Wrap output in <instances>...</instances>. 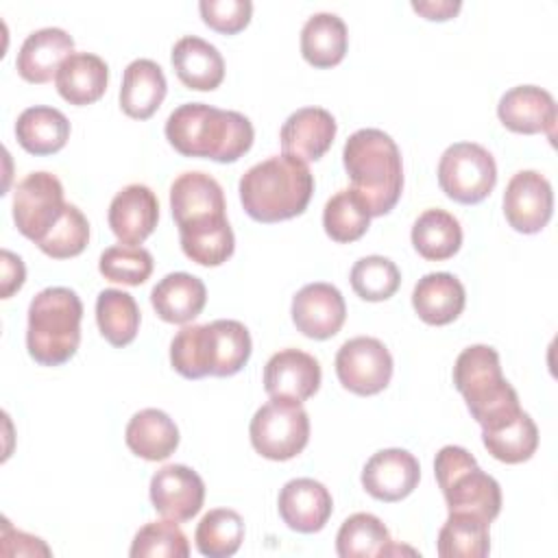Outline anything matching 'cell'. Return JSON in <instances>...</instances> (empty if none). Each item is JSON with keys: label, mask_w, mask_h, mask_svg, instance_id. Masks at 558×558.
<instances>
[{"label": "cell", "mask_w": 558, "mask_h": 558, "mask_svg": "<svg viewBox=\"0 0 558 558\" xmlns=\"http://www.w3.org/2000/svg\"><path fill=\"white\" fill-rule=\"evenodd\" d=\"M166 137L185 157H207L233 163L253 146V124L238 111L205 102L179 105L166 120Z\"/></svg>", "instance_id": "obj_1"}, {"label": "cell", "mask_w": 558, "mask_h": 558, "mask_svg": "<svg viewBox=\"0 0 558 558\" xmlns=\"http://www.w3.org/2000/svg\"><path fill=\"white\" fill-rule=\"evenodd\" d=\"M244 211L257 222H279L305 211L314 194V174L307 163L275 155L251 166L240 179Z\"/></svg>", "instance_id": "obj_2"}, {"label": "cell", "mask_w": 558, "mask_h": 558, "mask_svg": "<svg viewBox=\"0 0 558 558\" xmlns=\"http://www.w3.org/2000/svg\"><path fill=\"white\" fill-rule=\"evenodd\" d=\"M351 190L364 201L371 216L388 214L403 190L401 150L381 129L355 131L342 148Z\"/></svg>", "instance_id": "obj_3"}, {"label": "cell", "mask_w": 558, "mask_h": 558, "mask_svg": "<svg viewBox=\"0 0 558 558\" xmlns=\"http://www.w3.org/2000/svg\"><path fill=\"white\" fill-rule=\"evenodd\" d=\"M83 303L63 286H52L33 296L28 305L26 349L41 366L65 364L81 344Z\"/></svg>", "instance_id": "obj_4"}, {"label": "cell", "mask_w": 558, "mask_h": 558, "mask_svg": "<svg viewBox=\"0 0 558 558\" xmlns=\"http://www.w3.org/2000/svg\"><path fill=\"white\" fill-rule=\"evenodd\" d=\"M453 384L482 429L521 412L519 395L501 373L499 353L488 344H471L458 355Z\"/></svg>", "instance_id": "obj_5"}, {"label": "cell", "mask_w": 558, "mask_h": 558, "mask_svg": "<svg viewBox=\"0 0 558 558\" xmlns=\"http://www.w3.org/2000/svg\"><path fill=\"white\" fill-rule=\"evenodd\" d=\"M434 475L449 512H471L486 521L501 510V488L495 477L477 466V460L458 445H445L434 460Z\"/></svg>", "instance_id": "obj_6"}, {"label": "cell", "mask_w": 558, "mask_h": 558, "mask_svg": "<svg viewBox=\"0 0 558 558\" xmlns=\"http://www.w3.org/2000/svg\"><path fill=\"white\" fill-rule=\"evenodd\" d=\"M248 434L259 456L283 462L305 449L310 440V416L296 401L270 399L253 414Z\"/></svg>", "instance_id": "obj_7"}, {"label": "cell", "mask_w": 558, "mask_h": 558, "mask_svg": "<svg viewBox=\"0 0 558 558\" xmlns=\"http://www.w3.org/2000/svg\"><path fill=\"white\" fill-rule=\"evenodd\" d=\"M438 183L451 201L475 205L484 201L497 183L495 159L475 142H456L440 155Z\"/></svg>", "instance_id": "obj_8"}, {"label": "cell", "mask_w": 558, "mask_h": 558, "mask_svg": "<svg viewBox=\"0 0 558 558\" xmlns=\"http://www.w3.org/2000/svg\"><path fill=\"white\" fill-rule=\"evenodd\" d=\"M65 205L63 185L52 172H31L13 192L15 227L24 238L37 244L57 225Z\"/></svg>", "instance_id": "obj_9"}, {"label": "cell", "mask_w": 558, "mask_h": 558, "mask_svg": "<svg viewBox=\"0 0 558 558\" xmlns=\"http://www.w3.org/2000/svg\"><path fill=\"white\" fill-rule=\"evenodd\" d=\"M336 375L353 395H377L390 384L392 355L377 338H351L336 353Z\"/></svg>", "instance_id": "obj_10"}, {"label": "cell", "mask_w": 558, "mask_h": 558, "mask_svg": "<svg viewBox=\"0 0 558 558\" xmlns=\"http://www.w3.org/2000/svg\"><path fill=\"white\" fill-rule=\"evenodd\" d=\"M554 192L549 181L536 170L517 172L504 192V214L519 233H538L551 218Z\"/></svg>", "instance_id": "obj_11"}, {"label": "cell", "mask_w": 558, "mask_h": 558, "mask_svg": "<svg viewBox=\"0 0 558 558\" xmlns=\"http://www.w3.org/2000/svg\"><path fill=\"white\" fill-rule=\"evenodd\" d=\"M153 508L177 523L196 517L205 501V482L185 464H166L150 477Z\"/></svg>", "instance_id": "obj_12"}, {"label": "cell", "mask_w": 558, "mask_h": 558, "mask_svg": "<svg viewBox=\"0 0 558 558\" xmlns=\"http://www.w3.org/2000/svg\"><path fill=\"white\" fill-rule=\"evenodd\" d=\"M290 312L296 329L314 340L336 336L347 318L344 296L336 286L325 281L303 286L294 294Z\"/></svg>", "instance_id": "obj_13"}, {"label": "cell", "mask_w": 558, "mask_h": 558, "mask_svg": "<svg viewBox=\"0 0 558 558\" xmlns=\"http://www.w3.org/2000/svg\"><path fill=\"white\" fill-rule=\"evenodd\" d=\"M421 480L418 460L399 447L381 449L373 453L362 469L364 490L386 504L405 499Z\"/></svg>", "instance_id": "obj_14"}, {"label": "cell", "mask_w": 558, "mask_h": 558, "mask_svg": "<svg viewBox=\"0 0 558 558\" xmlns=\"http://www.w3.org/2000/svg\"><path fill=\"white\" fill-rule=\"evenodd\" d=\"M320 388V364L301 349H281L264 366V390L270 399L303 403Z\"/></svg>", "instance_id": "obj_15"}, {"label": "cell", "mask_w": 558, "mask_h": 558, "mask_svg": "<svg viewBox=\"0 0 558 558\" xmlns=\"http://www.w3.org/2000/svg\"><path fill=\"white\" fill-rule=\"evenodd\" d=\"M107 218L120 244L140 246L157 227L159 201L148 185L131 183L113 196Z\"/></svg>", "instance_id": "obj_16"}, {"label": "cell", "mask_w": 558, "mask_h": 558, "mask_svg": "<svg viewBox=\"0 0 558 558\" xmlns=\"http://www.w3.org/2000/svg\"><path fill=\"white\" fill-rule=\"evenodd\" d=\"M279 517L283 523L301 534H312L325 527L331 517L333 499L325 484L312 477H296L279 490Z\"/></svg>", "instance_id": "obj_17"}, {"label": "cell", "mask_w": 558, "mask_h": 558, "mask_svg": "<svg viewBox=\"0 0 558 558\" xmlns=\"http://www.w3.org/2000/svg\"><path fill=\"white\" fill-rule=\"evenodd\" d=\"M497 116L501 124L514 133H547V137L554 140L556 102L554 96L543 87L517 85L508 89L499 98Z\"/></svg>", "instance_id": "obj_18"}, {"label": "cell", "mask_w": 558, "mask_h": 558, "mask_svg": "<svg viewBox=\"0 0 558 558\" xmlns=\"http://www.w3.org/2000/svg\"><path fill=\"white\" fill-rule=\"evenodd\" d=\"M338 124L333 116L323 107H303L288 116L281 126L279 140L283 155H290L303 163L320 159L333 144Z\"/></svg>", "instance_id": "obj_19"}, {"label": "cell", "mask_w": 558, "mask_h": 558, "mask_svg": "<svg viewBox=\"0 0 558 558\" xmlns=\"http://www.w3.org/2000/svg\"><path fill=\"white\" fill-rule=\"evenodd\" d=\"M170 209L177 227L227 216L220 183L205 172H183L170 185Z\"/></svg>", "instance_id": "obj_20"}, {"label": "cell", "mask_w": 558, "mask_h": 558, "mask_svg": "<svg viewBox=\"0 0 558 558\" xmlns=\"http://www.w3.org/2000/svg\"><path fill=\"white\" fill-rule=\"evenodd\" d=\"M74 39L63 28L46 26L33 31L20 46L15 70L28 83H48L72 54Z\"/></svg>", "instance_id": "obj_21"}, {"label": "cell", "mask_w": 558, "mask_h": 558, "mask_svg": "<svg viewBox=\"0 0 558 558\" xmlns=\"http://www.w3.org/2000/svg\"><path fill=\"white\" fill-rule=\"evenodd\" d=\"M172 68L179 81L196 92H211L225 78V59L218 48L196 35H185L172 46Z\"/></svg>", "instance_id": "obj_22"}, {"label": "cell", "mask_w": 558, "mask_h": 558, "mask_svg": "<svg viewBox=\"0 0 558 558\" xmlns=\"http://www.w3.org/2000/svg\"><path fill=\"white\" fill-rule=\"evenodd\" d=\"M466 292L451 272H427L412 290V307L427 325H449L464 310Z\"/></svg>", "instance_id": "obj_23"}, {"label": "cell", "mask_w": 558, "mask_h": 558, "mask_svg": "<svg viewBox=\"0 0 558 558\" xmlns=\"http://www.w3.org/2000/svg\"><path fill=\"white\" fill-rule=\"evenodd\" d=\"M150 303L161 320L185 325L203 312L207 288L190 272H170L150 290Z\"/></svg>", "instance_id": "obj_24"}, {"label": "cell", "mask_w": 558, "mask_h": 558, "mask_svg": "<svg viewBox=\"0 0 558 558\" xmlns=\"http://www.w3.org/2000/svg\"><path fill=\"white\" fill-rule=\"evenodd\" d=\"M168 83L163 70L153 59H135L124 68L120 107L129 118L148 120L163 102Z\"/></svg>", "instance_id": "obj_25"}, {"label": "cell", "mask_w": 558, "mask_h": 558, "mask_svg": "<svg viewBox=\"0 0 558 558\" xmlns=\"http://www.w3.org/2000/svg\"><path fill=\"white\" fill-rule=\"evenodd\" d=\"M109 83V65L94 52H72L54 76L57 92L70 105L96 102Z\"/></svg>", "instance_id": "obj_26"}, {"label": "cell", "mask_w": 558, "mask_h": 558, "mask_svg": "<svg viewBox=\"0 0 558 558\" xmlns=\"http://www.w3.org/2000/svg\"><path fill=\"white\" fill-rule=\"evenodd\" d=\"M124 440L135 456L157 462L170 458L179 447V427L163 410L146 408L131 416Z\"/></svg>", "instance_id": "obj_27"}, {"label": "cell", "mask_w": 558, "mask_h": 558, "mask_svg": "<svg viewBox=\"0 0 558 558\" xmlns=\"http://www.w3.org/2000/svg\"><path fill=\"white\" fill-rule=\"evenodd\" d=\"M15 137L31 155H52L68 142L70 120L54 107L35 105L17 116Z\"/></svg>", "instance_id": "obj_28"}, {"label": "cell", "mask_w": 558, "mask_h": 558, "mask_svg": "<svg viewBox=\"0 0 558 558\" xmlns=\"http://www.w3.org/2000/svg\"><path fill=\"white\" fill-rule=\"evenodd\" d=\"M347 46V24L336 13H314L301 28V54L314 68L338 65Z\"/></svg>", "instance_id": "obj_29"}, {"label": "cell", "mask_w": 558, "mask_h": 558, "mask_svg": "<svg viewBox=\"0 0 558 558\" xmlns=\"http://www.w3.org/2000/svg\"><path fill=\"white\" fill-rule=\"evenodd\" d=\"M482 442L495 460L519 464L534 456L538 447V427L532 416L521 410L508 421L482 429Z\"/></svg>", "instance_id": "obj_30"}, {"label": "cell", "mask_w": 558, "mask_h": 558, "mask_svg": "<svg viewBox=\"0 0 558 558\" xmlns=\"http://www.w3.org/2000/svg\"><path fill=\"white\" fill-rule=\"evenodd\" d=\"M179 240L183 253L201 266H220L235 248V238L227 216L179 227Z\"/></svg>", "instance_id": "obj_31"}, {"label": "cell", "mask_w": 558, "mask_h": 558, "mask_svg": "<svg viewBox=\"0 0 558 558\" xmlns=\"http://www.w3.org/2000/svg\"><path fill=\"white\" fill-rule=\"evenodd\" d=\"M490 521L471 512H449L438 532L440 558H484L490 551Z\"/></svg>", "instance_id": "obj_32"}, {"label": "cell", "mask_w": 558, "mask_h": 558, "mask_svg": "<svg viewBox=\"0 0 558 558\" xmlns=\"http://www.w3.org/2000/svg\"><path fill=\"white\" fill-rule=\"evenodd\" d=\"M412 244L429 262L449 259L462 246V227L445 209H425L412 225Z\"/></svg>", "instance_id": "obj_33"}, {"label": "cell", "mask_w": 558, "mask_h": 558, "mask_svg": "<svg viewBox=\"0 0 558 558\" xmlns=\"http://www.w3.org/2000/svg\"><path fill=\"white\" fill-rule=\"evenodd\" d=\"M96 323L109 344L126 347L137 336L140 307L129 292L107 288L96 299Z\"/></svg>", "instance_id": "obj_34"}, {"label": "cell", "mask_w": 558, "mask_h": 558, "mask_svg": "<svg viewBox=\"0 0 558 558\" xmlns=\"http://www.w3.org/2000/svg\"><path fill=\"white\" fill-rule=\"evenodd\" d=\"M392 543L384 521L371 512H355L338 530L336 551L340 558H366L386 556Z\"/></svg>", "instance_id": "obj_35"}, {"label": "cell", "mask_w": 558, "mask_h": 558, "mask_svg": "<svg viewBox=\"0 0 558 558\" xmlns=\"http://www.w3.org/2000/svg\"><path fill=\"white\" fill-rule=\"evenodd\" d=\"M194 541L203 556H233L244 541V519L231 508H214L198 521Z\"/></svg>", "instance_id": "obj_36"}, {"label": "cell", "mask_w": 558, "mask_h": 558, "mask_svg": "<svg viewBox=\"0 0 558 558\" xmlns=\"http://www.w3.org/2000/svg\"><path fill=\"white\" fill-rule=\"evenodd\" d=\"M211 333V375L231 377L251 357V333L240 320L220 318L209 323Z\"/></svg>", "instance_id": "obj_37"}, {"label": "cell", "mask_w": 558, "mask_h": 558, "mask_svg": "<svg viewBox=\"0 0 558 558\" xmlns=\"http://www.w3.org/2000/svg\"><path fill=\"white\" fill-rule=\"evenodd\" d=\"M371 218L368 207L353 190L336 192L323 209V227L333 242L360 240L368 231Z\"/></svg>", "instance_id": "obj_38"}, {"label": "cell", "mask_w": 558, "mask_h": 558, "mask_svg": "<svg viewBox=\"0 0 558 558\" xmlns=\"http://www.w3.org/2000/svg\"><path fill=\"white\" fill-rule=\"evenodd\" d=\"M170 364L185 379L211 375V333L207 325H185L170 342Z\"/></svg>", "instance_id": "obj_39"}, {"label": "cell", "mask_w": 558, "mask_h": 558, "mask_svg": "<svg viewBox=\"0 0 558 558\" xmlns=\"http://www.w3.org/2000/svg\"><path fill=\"white\" fill-rule=\"evenodd\" d=\"M351 288L364 301H386L401 286V272L397 264L384 255H366L351 268Z\"/></svg>", "instance_id": "obj_40"}, {"label": "cell", "mask_w": 558, "mask_h": 558, "mask_svg": "<svg viewBox=\"0 0 558 558\" xmlns=\"http://www.w3.org/2000/svg\"><path fill=\"white\" fill-rule=\"evenodd\" d=\"M89 242V222L83 211L68 203L57 225L37 242L41 253L54 259H68L85 251Z\"/></svg>", "instance_id": "obj_41"}, {"label": "cell", "mask_w": 558, "mask_h": 558, "mask_svg": "<svg viewBox=\"0 0 558 558\" xmlns=\"http://www.w3.org/2000/svg\"><path fill=\"white\" fill-rule=\"evenodd\" d=\"M129 554L133 558H187L190 543L177 521H150L137 530Z\"/></svg>", "instance_id": "obj_42"}, {"label": "cell", "mask_w": 558, "mask_h": 558, "mask_svg": "<svg viewBox=\"0 0 558 558\" xmlns=\"http://www.w3.org/2000/svg\"><path fill=\"white\" fill-rule=\"evenodd\" d=\"M98 270L109 281L140 286L153 272V255L144 246L116 244L102 251L98 259Z\"/></svg>", "instance_id": "obj_43"}, {"label": "cell", "mask_w": 558, "mask_h": 558, "mask_svg": "<svg viewBox=\"0 0 558 558\" xmlns=\"http://www.w3.org/2000/svg\"><path fill=\"white\" fill-rule=\"evenodd\" d=\"M198 11L203 22L225 35L240 33L253 13L251 0H201Z\"/></svg>", "instance_id": "obj_44"}, {"label": "cell", "mask_w": 558, "mask_h": 558, "mask_svg": "<svg viewBox=\"0 0 558 558\" xmlns=\"http://www.w3.org/2000/svg\"><path fill=\"white\" fill-rule=\"evenodd\" d=\"M2 257V299H9L13 292H17L26 279V268H24V262L20 255L2 248L0 253Z\"/></svg>", "instance_id": "obj_45"}, {"label": "cell", "mask_w": 558, "mask_h": 558, "mask_svg": "<svg viewBox=\"0 0 558 558\" xmlns=\"http://www.w3.org/2000/svg\"><path fill=\"white\" fill-rule=\"evenodd\" d=\"M462 2L460 0H414L412 9L416 13H421L425 20H434V22H445L451 20L458 11H460Z\"/></svg>", "instance_id": "obj_46"}]
</instances>
